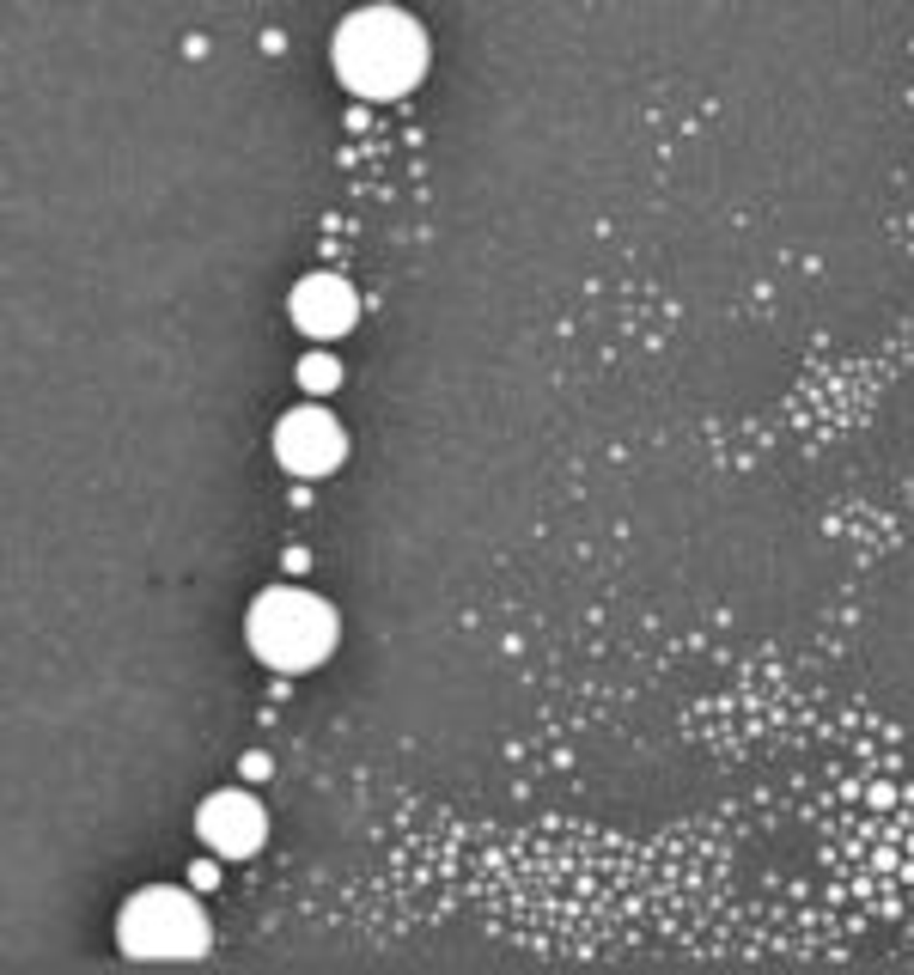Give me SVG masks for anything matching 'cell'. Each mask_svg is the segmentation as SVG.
<instances>
[{
	"label": "cell",
	"instance_id": "cell-5",
	"mask_svg": "<svg viewBox=\"0 0 914 975\" xmlns=\"http://www.w3.org/2000/svg\"><path fill=\"white\" fill-rule=\"evenodd\" d=\"M263 805L250 799V793H214L202 811H196V835L226 854V860H244V854H257L263 848Z\"/></svg>",
	"mask_w": 914,
	"mask_h": 975
},
{
	"label": "cell",
	"instance_id": "cell-3",
	"mask_svg": "<svg viewBox=\"0 0 914 975\" xmlns=\"http://www.w3.org/2000/svg\"><path fill=\"white\" fill-rule=\"evenodd\" d=\"M202 945H208V915L189 890H141L122 909L128 957H196Z\"/></svg>",
	"mask_w": 914,
	"mask_h": 975
},
{
	"label": "cell",
	"instance_id": "cell-2",
	"mask_svg": "<svg viewBox=\"0 0 914 975\" xmlns=\"http://www.w3.org/2000/svg\"><path fill=\"white\" fill-rule=\"evenodd\" d=\"M250 647L269 658L274 671H305L335 647V610L318 603L311 592H263L250 610Z\"/></svg>",
	"mask_w": 914,
	"mask_h": 975
},
{
	"label": "cell",
	"instance_id": "cell-8",
	"mask_svg": "<svg viewBox=\"0 0 914 975\" xmlns=\"http://www.w3.org/2000/svg\"><path fill=\"white\" fill-rule=\"evenodd\" d=\"M238 774H244V780H269V774H274V756H269V750H250V756L238 762Z\"/></svg>",
	"mask_w": 914,
	"mask_h": 975
},
{
	"label": "cell",
	"instance_id": "cell-6",
	"mask_svg": "<svg viewBox=\"0 0 914 975\" xmlns=\"http://www.w3.org/2000/svg\"><path fill=\"white\" fill-rule=\"evenodd\" d=\"M360 318V299H354V287L342 280V274H311V280H299V293H293V324L305 329V335H342V329Z\"/></svg>",
	"mask_w": 914,
	"mask_h": 975
},
{
	"label": "cell",
	"instance_id": "cell-4",
	"mask_svg": "<svg viewBox=\"0 0 914 975\" xmlns=\"http://www.w3.org/2000/svg\"><path fill=\"white\" fill-rule=\"evenodd\" d=\"M342 451H348L342 421L323 415V409H293V415L274 427V457H280L293 476H323V470H335Z\"/></svg>",
	"mask_w": 914,
	"mask_h": 975
},
{
	"label": "cell",
	"instance_id": "cell-1",
	"mask_svg": "<svg viewBox=\"0 0 914 975\" xmlns=\"http://www.w3.org/2000/svg\"><path fill=\"white\" fill-rule=\"evenodd\" d=\"M427 67V31L403 12H354L335 31V73L360 92V98H396L421 80Z\"/></svg>",
	"mask_w": 914,
	"mask_h": 975
},
{
	"label": "cell",
	"instance_id": "cell-9",
	"mask_svg": "<svg viewBox=\"0 0 914 975\" xmlns=\"http://www.w3.org/2000/svg\"><path fill=\"white\" fill-rule=\"evenodd\" d=\"M189 884H196V890H214V884H219L214 860H202V866H189Z\"/></svg>",
	"mask_w": 914,
	"mask_h": 975
},
{
	"label": "cell",
	"instance_id": "cell-7",
	"mask_svg": "<svg viewBox=\"0 0 914 975\" xmlns=\"http://www.w3.org/2000/svg\"><path fill=\"white\" fill-rule=\"evenodd\" d=\"M299 384H305L311 396L335 390V384H342V360H335V354H305V360H299Z\"/></svg>",
	"mask_w": 914,
	"mask_h": 975
}]
</instances>
